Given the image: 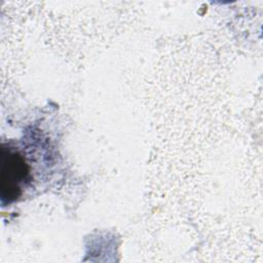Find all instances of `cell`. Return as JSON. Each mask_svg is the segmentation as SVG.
<instances>
[{
	"label": "cell",
	"instance_id": "6da1fadb",
	"mask_svg": "<svg viewBox=\"0 0 263 263\" xmlns=\"http://www.w3.org/2000/svg\"><path fill=\"white\" fill-rule=\"evenodd\" d=\"M29 166L18 151L2 148L0 187L2 202H11L22 194L23 185L29 181Z\"/></svg>",
	"mask_w": 263,
	"mask_h": 263
}]
</instances>
